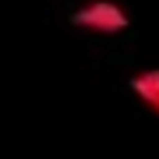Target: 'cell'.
<instances>
[{"mask_svg":"<svg viewBox=\"0 0 159 159\" xmlns=\"http://www.w3.org/2000/svg\"><path fill=\"white\" fill-rule=\"evenodd\" d=\"M71 25H78L85 32H96V35H120L131 29V14L117 0H89L71 14Z\"/></svg>","mask_w":159,"mask_h":159,"instance_id":"6da1fadb","label":"cell"},{"mask_svg":"<svg viewBox=\"0 0 159 159\" xmlns=\"http://www.w3.org/2000/svg\"><path fill=\"white\" fill-rule=\"evenodd\" d=\"M127 85H131V92H134V99L142 102V106H148V110L159 117V67L138 71Z\"/></svg>","mask_w":159,"mask_h":159,"instance_id":"7a4b0ae2","label":"cell"}]
</instances>
